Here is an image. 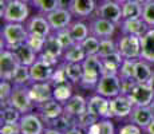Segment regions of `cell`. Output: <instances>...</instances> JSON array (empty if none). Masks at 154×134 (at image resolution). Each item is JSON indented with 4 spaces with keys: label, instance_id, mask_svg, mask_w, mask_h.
<instances>
[{
    "label": "cell",
    "instance_id": "19",
    "mask_svg": "<svg viewBox=\"0 0 154 134\" xmlns=\"http://www.w3.org/2000/svg\"><path fill=\"white\" fill-rule=\"evenodd\" d=\"M54 70H55L54 66H50V64L44 63L43 61L38 59L32 66H29L31 80L32 82H47V80L51 79Z\"/></svg>",
    "mask_w": 154,
    "mask_h": 134
},
{
    "label": "cell",
    "instance_id": "30",
    "mask_svg": "<svg viewBox=\"0 0 154 134\" xmlns=\"http://www.w3.org/2000/svg\"><path fill=\"white\" fill-rule=\"evenodd\" d=\"M122 5V20L123 19H134V17L142 16L143 4L138 0H130L127 3H123Z\"/></svg>",
    "mask_w": 154,
    "mask_h": 134
},
{
    "label": "cell",
    "instance_id": "41",
    "mask_svg": "<svg viewBox=\"0 0 154 134\" xmlns=\"http://www.w3.org/2000/svg\"><path fill=\"white\" fill-rule=\"evenodd\" d=\"M14 90V83L11 80H5L2 79L0 83V99H2V106H7L8 105V99H10L11 94Z\"/></svg>",
    "mask_w": 154,
    "mask_h": 134
},
{
    "label": "cell",
    "instance_id": "11",
    "mask_svg": "<svg viewBox=\"0 0 154 134\" xmlns=\"http://www.w3.org/2000/svg\"><path fill=\"white\" fill-rule=\"evenodd\" d=\"M134 105L131 99L125 94H119L117 97L110 99V115L111 118H118V120H125L129 118L131 114Z\"/></svg>",
    "mask_w": 154,
    "mask_h": 134
},
{
    "label": "cell",
    "instance_id": "13",
    "mask_svg": "<svg viewBox=\"0 0 154 134\" xmlns=\"http://www.w3.org/2000/svg\"><path fill=\"white\" fill-rule=\"evenodd\" d=\"M88 27H90V34L99 38V39H103V38H112L115 31H117V24H115V23H112L107 19H103V17H100V16L94 17L90 22Z\"/></svg>",
    "mask_w": 154,
    "mask_h": 134
},
{
    "label": "cell",
    "instance_id": "5",
    "mask_svg": "<svg viewBox=\"0 0 154 134\" xmlns=\"http://www.w3.org/2000/svg\"><path fill=\"white\" fill-rule=\"evenodd\" d=\"M29 16L28 3L20 0H10L2 17L5 23H26Z\"/></svg>",
    "mask_w": 154,
    "mask_h": 134
},
{
    "label": "cell",
    "instance_id": "31",
    "mask_svg": "<svg viewBox=\"0 0 154 134\" xmlns=\"http://www.w3.org/2000/svg\"><path fill=\"white\" fill-rule=\"evenodd\" d=\"M71 82H64V83H59V85L54 86V99H56L60 103H66L74 95V87Z\"/></svg>",
    "mask_w": 154,
    "mask_h": 134
},
{
    "label": "cell",
    "instance_id": "49",
    "mask_svg": "<svg viewBox=\"0 0 154 134\" xmlns=\"http://www.w3.org/2000/svg\"><path fill=\"white\" fill-rule=\"evenodd\" d=\"M64 134H86V132H85V129H82V127L74 126V127H71V129L67 130Z\"/></svg>",
    "mask_w": 154,
    "mask_h": 134
},
{
    "label": "cell",
    "instance_id": "15",
    "mask_svg": "<svg viewBox=\"0 0 154 134\" xmlns=\"http://www.w3.org/2000/svg\"><path fill=\"white\" fill-rule=\"evenodd\" d=\"M97 15L118 24L122 22V5L117 0H105L97 10Z\"/></svg>",
    "mask_w": 154,
    "mask_h": 134
},
{
    "label": "cell",
    "instance_id": "8",
    "mask_svg": "<svg viewBox=\"0 0 154 134\" xmlns=\"http://www.w3.org/2000/svg\"><path fill=\"white\" fill-rule=\"evenodd\" d=\"M19 66L20 62L12 50H2V54H0V78L5 80H12Z\"/></svg>",
    "mask_w": 154,
    "mask_h": 134
},
{
    "label": "cell",
    "instance_id": "37",
    "mask_svg": "<svg viewBox=\"0 0 154 134\" xmlns=\"http://www.w3.org/2000/svg\"><path fill=\"white\" fill-rule=\"evenodd\" d=\"M32 4L43 15H47L52 12V11H55L56 8H59L58 0H32Z\"/></svg>",
    "mask_w": 154,
    "mask_h": 134
},
{
    "label": "cell",
    "instance_id": "26",
    "mask_svg": "<svg viewBox=\"0 0 154 134\" xmlns=\"http://www.w3.org/2000/svg\"><path fill=\"white\" fill-rule=\"evenodd\" d=\"M154 70L152 67V63H149L145 59H137L135 62V71H134V79L137 82H149V79L152 78Z\"/></svg>",
    "mask_w": 154,
    "mask_h": 134
},
{
    "label": "cell",
    "instance_id": "45",
    "mask_svg": "<svg viewBox=\"0 0 154 134\" xmlns=\"http://www.w3.org/2000/svg\"><path fill=\"white\" fill-rule=\"evenodd\" d=\"M145 130L142 129L141 126H138L134 122H127V123H123L118 127L117 134H143Z\"/></svg>",
    "mask_w": 154,
    "mask_h": 134
},
{
    "label": "cell",
    "instance_id": "21",
    "mask_svg": "<svg viewBox=\"0 0 154 134\" xmlns=\"http://www.w3.org/2000/svg\"><path fill=\"white\" fill-rule=\"evenodd\" d=\"M130 121L137 123L142 129H146L149 123L154 120V113L152 111L150 106H134L131 114H130Z\"/></svg>",
    "mask_w": 154,
    "mask_h": 134
},
{
    "label": "cell",
    "instance_id": "12",
    "mask_svg": "<svg viewBox=\"0 0 154 134\" xmlns=\"http://www.w3.org/2000/svg\"><path fill=\"white\" fill-rule=\"evenodd\" d=\"M87 111H90L93 115H95L98 120H102V118H111L110 99L95 93L87 99Z\"/></svg>",
    "mask_w": 154,
    "mask_h": 134
},
{
    "label": "cell",
    "instance_id": "36",
    "mask_svg": "<svg viewBox=\"0 0 154 134\" xmlns=\"http://www.w3.org/2000/svg\"><path fill=\"white\" fill-rule=\"evenodd\" d=\"M118 51L117 40H114L112 38H103L99 40V50H98V56L105 58V56L114 54Z\"/></svg>",
    "mask_w": 154,
    "mask_h": 134
},
{
    "label": "cell",
    "instance_id": "38",
    "mask_svg": "<svg viewBox=\"0 0 154 134\" xmlns=\"http://www.w3.org/2000/svg\"><path fill=\"white\" fill-rule=\"evenodd\" d=\"M99 38L94 36V35H88L86 39L82 42V46H83L85 51L87 55H98V50H99Z\"/></svg>",
    "mask_w": 154,
    "mask_h": 134
},
{
    "label": "cell",
    "instance_id": "4",
    "mask_svg": "<svg viewBox=\"0 0 154 134\" xmlns=\"http://www.w3.org/2000/svg\"><path fill=\"white\" fill-rule=\"evenodd\" d=\"M118 52L125 59H140L141 58V36L122 34L117 40Z\"/></svg>",
    "mask_w": 154,
    "mask_h": 134
},
{
    "label": "cell",
    "instance_id": "43",
    "mask_svg": "<svg viewBox=\"0 0 154 134\" xmlns=\"http://www.w3.org/2000/svg\"><path fill=\"white\" fill-rule=\"evenodd\" d=\"M46 39L47 38H43L40 35H35V34H29L27 43L34 48V51L39 55L40 52L44 50V44H46Z\"/></svg>",
    "mask_w": 154,
    "mask_h": 134
},
{
    "label": "cell",
    "instance_id": "55",
    "mask_svg": "<svg viewBox=\"0 0 154 134\" xmlns=\"http://www.w3.org/2000/svg\"><path fill=\"white\" fill-rule=\"evenodd\" d=\"M138 2H141L142 4H145V3H146V2H149V0H138Z\"/></svg>",
    "mask_w": 154,
    "mask_h": 134
},
{
    "label": "cell",
    "instance_id": "44",
    "mask_svg": "<svg viewBox=\"0 0 154 134\" xmlns=\"http://www.w3.org/2000/svg\"><path fill=\"white\" fill-rule=\"evenodd\" d=\"M50 82L52 83V85H59V83H64V82H69V79H67V75H66V71H64V64L63 62H62L60 64H58V66L55 67L54 70V74H52L51 79H50Z\"/></svg>",
    "mask_w": 154,
    "mask_h": 134
},
{
    "label": "cell",
    "instance_id": "10",
    "mask_svg": "<svg viewBox=\"0 0 154 134\" xmlns=\"http://www.w3.org/2000/svg\"><path fill=\"white\" fill-rule=\"evenodd\" d=\"M28 91L35 105H42L54 98V85L47 82H31L28 85Z\"/></svg>",
    "mask_w": 154,
    "mask_h": 134
},
{
    "label": "cell",
    "instance_id": "16",
    "mask_svg": "<svg viewBox=\"0 0 154 134\" xmlns=\"http://www.w3.org/2000/svg\"><path fill=\"white\" fill-rule=\"evenodd\" d=\"M36 111L43 118V121H46L48 123V122L60 117L62 114H64V106L63 103L58 102L56 99L52 98V99L47 101L42 105H36Z\"/></svg>",
    "mask_w": 154,
    "mask_h": 134
},
{
    "label": "cell",
    "instance_id": "34",
    "mask_svg": "<svg viewBox=\"0 0 154 134\" xmlns=\"http://www.w3.org/2000/svg\"><path fill=\"white\" fill-rule=\"evenodd\" d=\"M22 113L14 106L7 105L2 106V114H0V120L2 123H19L20 118H22Z\"/></svg>",
    "mask_w": 154,
    "mask_h": 134
},
{
    "label": "cell",
    "instance_id": "3",
    "mask_svg": "<svg viewBox=\"0 0 154 134\" xmlns=\"http://www.w3.org/2000/svg\"><path fill=\"white\" fill-rule=\"evenodd\" d=\"M8 105L14 106L22 114L34 111L36 109V105L34 103L31 95H29L28 86H14L12 94L8 99Z\"/></svg>",
    "mask_w": 154,
    "mask_h": 134
},
{
    "label": "cell",
    "instance_id": "56",
    "mask_svg": "<svg viewBox=\"0 0 154 134\" xmlns=\"http://www.w3.org/2000/svg\"><path fill=\"white\" fill-rule=\"evenodd\" d=\"M20 2H24V3H29V2H32V0H20Z\"/></svg>",
    "mask_w": 154,
    "mask_h": 134
},
{
    "label": "cell",
    "instance_id": "17",
    "mask_svg": "<svg viewBox=\"0 0 154 134\" xmlns=\"http://www.w3.org/2000/svg\"><path fill=\"white\" fill-rule=\"evenodd\" d=\"M29 34H35V35H40L43 38H47L52 34V28L50 26L47 17H44L43 15H35V16L29 17L28 22L26 23Z\"/></svg>",
    "mask_w": 154,
    "mask_h": 134
},
{
    "label": "cell",
    "instance_id": "53",
    "mask_svg": "<svg viewBox=\"0 0 154 134\" xmlns=\"http://www.w3.org/2000/svg\"><path fill=\"white\" fill-rule=\"evenodd\" d=\"M149 85L152 86V87L154 89V73H153V75H152V78L149 79Z\"/></svg>",
    "mask_w": 154,
    "mask_h": 134
},
{
    "label": "cell",
    "instance_id": "50",
    "mask_svg": "<svg viewBox=\"0 0 154 134\" xmlns=\"http://www.w3.org/2000/svg\"><path fill=\"white\" fill-rule=\"evenodd\" d=\"M59 2V7L60 8H66V10H70L72 7L74 0H58Z\"/></svg>",
    "mask_w": 154,
    "mask_h": 134
},
{
    "label": "cell",
    "instance_id": "6",
    "mask_svg": "<svg viewBox=\"0 0 154 134\" xmlns=\"http://www.w3.org/2000/svg\"><path fill=\"white\" fill-rule=\"evenodd\" d=\"M94 90L109 99L117 97L121 94V76L118 74H103Z\"/></svg>",
    "mask_w": 154,
    "mask_h": 134
},
{
    "label": "cell",
    "instance_id": "57",
    "mask_svg": "<svg viewBox=\"0 0 154 134\" xmlns=\"http://www.w3.org/2000/svg\"><path fill=\"white\" fill-rule=\"evenodd\" d=\"M152 2H154V0H152Z\"/></svg>",
    "mask_w": 154,
    "mask_h": 134
},
{
    "label": "cell",
    "instance_id": "2",
    "mask_svg": "<svg viewBox=\"0 0 154 134\" xmlns=\"http://www.w3.org/2000/svg\"><path fill=\"white\" fill-rule=\"evenodd\" d=\"M29 32L23 23H4L2 28V40L5 48L14 50L20 44L27 43Z\"/></svg>",
    "mask_w": 154,
    "mask_h": 134
},
{
    "label": "cell",
    "instance_id": "1",
    "mask_svg": "<svg viewBox=\"0 0 154 134\" xmlns=\"http://www.w3.org/2000/svg\"><path fill=\"white\" fill-rule=\"evenodd\" d=\"M83 67V76H82L81 86L86 89H95L97 83L103 75V62L98 55H87L82 62Z\"/></svg>",
    "mask_w": 154,
    "mask_h": 134
},
{
    "label": "cell",
    "instance_id": "29",
    "mask_svg": "<svg viewBox=\"0 0 154 134\" xmlns=\"http://www.w3.org/2000/svg\"><path fill=\"white\" fill-rule=\"evenodd\" d=\"M64 64V71L69 82L72 85H81L82 76H83V67L82 63H74V62H63Z\"/></svg>",
    "mask_w": 154,
    "mask_h": 134
},
{
    "label": "cell",
    "instance_id": "27",
    "mask_svg": "<svg viewBox=\"0 0 154 134\" xmlns=\"http://www.w3.org/2000/svg\"><path fill=\"white\" fill-rule=\"evenodd\" d=\"M100 59L103 62V74H118L119 73V67L125 58L117 51Z\"/></svg>",
    "mask_w": 154,
    "mask_h": 134
},
{
    "label": "cell",
    "instance_id": "48",
    "mask_svg": "<svg viewBox=\"0 0 154 134\" xmlns=\"http://www.w3.org/2000/svg\"><path fill=\"white\" fill-rule=\"evenodd\" d=\"M135 80L134 78H121V94H125L127 95L130 93V90L133 89V86L135 85Z\"/></svg>",
    "mask_w": 154,
    "mask_h": 134
},
{
    "label": "cell",
    "instance_id": "42",
    "mask_svg": "<svg viewBox=\"0 0 154 134\" xmlns=\"http://www.w3.org/2000/svg\"><path fill=\"white\" fill-rule=\"evenodd\" d=\"M141 17L147 24V27H154V2L149 0V2L145 3Z\"/></svg>",
    "mask_w": 154,
    "mask_h": 134
},
{
    "label": "cell",
    "instance_id": "7",
    "mask_svg": "<svg viewBox=\"0 0 154 134\" xmlns=\"http://www.w3.org/2000/svg\"><path fill=\"white\" fill-rule=\"evenodd\" d=\"M127 97L131 99L134 106H150L154 101V89L149 82H135Z\"/></svg>",
    "mask_w": 154,
    "mask_h": 134
},
{
    "label": "cell",
    "instance_id": "39",
    "mask_svg": "<svg viewBox=\"0 0 154 134\" xmlns=\"http://www.w3.org/2000/svg\"><path fill=\"white\" fill-rule=\"evenodd\" d=\"M135 62H137V59H123L122 64L119 67L118 75L121 78H134Z\"/></svg>",
    "mask_w": 154,
    "mask_h": 134
},
{
    "label": "cell",
    "instance_id": "32",
    "mask_svg": "<svg viewBox=\"0 0 154 134\" xmlns=\"http://www.w3.org/2000/svg\"><path fill=\"white\" fill-rule=\"evenodd\" d=\"M71 35H72L74 40L76 43H82L86 38L90 35V27L86 24L82 20H76V22H72L69 27Z\"/></svg>",
    "mask_w": 154,
    "mask_h": 134
},
{
    "label": "cell",
    "instance_id": "40",
    "mask_svg": "<svg viewBox=\"0 0 154 134\" xmlns=\"http://www.w3.org/2000/svg\"><path fill=\"white\" fill-rule=\"evenodd\" d=\"M54 34L56 35L58 40L60 42V44H62V47H63V50L70 48L71 46H74V44L76 43V42L74 40V38H72V35H71V32H70L69 28L59 30V31H55Z\"/></svg>",
    "mask_w": 154,
    "mask_h": 134
},
{
    "label": "cell",
    "instance_id": "46",
    "mask_svg": "<svg viewBox=\"0 0 154 134\" xmlns=\"http://www.w3.org/2000/svg\"><path fill=\"white\" fill-rule=\"evenodd\" d=\"M97 121H98V118H97L95 115H93L90 111H86L76 118V126H79V127H82V129L86 130L87 127H90L91 125Z\"/></svg>",
    "mask_w": 154,
    "mask_h": 134
},
{
    "label": "cell",
    "instance_id": "14",
    "mask_svg": "<svg viewBox=\"0 0 154 134\" xmlns=\"http://www.w3.org/2000/svg\"><path fill=\"white\" fill-rule=\"evenodd\" d=\"M72 16L74 15L70 10L60 8V7L46 15L47 20H48L50 26H51V28H52V32L63 30V28H69L70 24L72 23Z\"/></svg>",
    "mask_w": 154,
    "mask_h": 134
},
{
    "label": "cell",
    "instance_id": "28",
    "mask_svg": "<svg viewBox=\"0 0 154 134\" xmlns=\"http://www.w3.org/2000/svg\"><path fill=\"white\" fill-rule=\"evenodd\" d=\"M87 54H86L83 46L81 43H75L74 46H71L70 48L64 50L62 59L63 62H74V63H82L86 59Z\"/></svg>",
    "mask_w": 154,
    "mask_h": 134
},
{
    "label": "cell",
    "instance_id": "35",
    "mask_svg": "<svg viewBox=\"0 0 154 134\" xmlns=\"http://www.w3.org/2000/svg\"><path fill=\"white\" fill-rule=\"evenodd\" d=\"M11 82L14 83V86H28L29 83L32 82L31 74H29V67L20 64Z\"/></svg>",
    "mask_w": 154,
    "mask_h": 134
},
{
    "label": "cell",
    "instance_id": "22",
    "mask_svg": "<svg viewBox=\"0 0 154 134\" xmlns=\"http://www.w3.org/2000/svg\"><path fill=\"white\" fill-rule=\"evenodd\" d=\"M141 59L154 64V27H150L141 36Z\"/></svg>",
    "mask_w": 154,
    "mask_h": 134
},
{
    "label": "cell",
    "instance_id": "51",
    "mask_svg": "<svg viewBox=\"0 0 154 134\" xmlns=\"http://www.w3.org/2000/svg\"><path fill=\"white\" fill-rule=\"evenodd\" d=\"M43 134H64V133L59 132V130L55 129V127L48 126V127H46V129H44V133H43Z\"/></svg>",
    "mask_w": 154,
    "mask_h": 134
},
{
    "label": "cell",
    "instance_id": "54",
    "mask_svg": "<svg viewBox=\"0 0 154 134\" xmlns=\"http://www.w3.org/2000/svg\"><path fill=\"white\" fill-rule=\"evenodd\" d=\"M119 4H123V3H127V2H130V0H117Z\"/></svg>",
    "mask_w": 154,
    "mask_h": 134
},
{
    "label": "cell",
    "instance_id": "25",
    "mask_svg": "<svg viewBox=\"0 0 154 134\" xmlns=\"http://www.w3.org/2000/svg\"><path fill=\"white\" fill-rule=\"evenodd\" d=\"M85 132L86 134H117V129L111 118H102L94 122Z\"/></svg>",
    "mask_w": 154,
    "mask_h": 134
},
{
    "label": "cell",
    "instance_id": "47",
    "mask_svg": "<svg viewBox=\"0 0 154 134\" xmlns=\"http://www.w3.org/2000/svg\"><path fill=\"white\" fill-rule=\"evenodd\" d=\"M0 134H20L19 123H2Z\"/></svg>",
    "mask_w": 154,
    "mask_h": 134
},
{
    "label": "cell",
    "instance_id": "9",
    "mask_svg": "<svg viewBox=\"0 0 154 134\" xmlns=\"http://www.w3.org/2000/svg\"><path fill=\"white\" fill-rule=\"evenodd\" d=\"M20 134H43L44 133V121L38 113L29 111L22 115L19 121Z\"/></svg>",
    "mask_w": 154,
    "mask_h": 134
},
{
    "label": "cell",
    "instance_id": "18",
    "mask_svg": "<svg viewBox=\"0 0 154 134\" xmlns=\"http://www.w3.org/2000/svg\"><path fill=\"white\" fill-rule=\"evenodd\" d=\"M63 106L64 114L70 115L72 118H78L79 115L87 111V99L81 94H74Z\"/></svg>",
    "mask_w": 154,
    "mask_h": 134
},
{
    "label": "cell",
    "instance_id": "33",
    "mask_svg": "<svg viewBox=\"0 0 154 134\" xmlns=\"http://www.w3.org/2000/svg\"><path fill=\"white\" fill-rule=\"evenodd\" d=\"M43 51L47 52V54H50V55H52V56H55V58L62 59V55H63L64 50H63V47H62L60 42L58 40V38H56V35L54 34V32H52L50 36H47L46 44H44V50H43ZM43 51H42V52H43Z\"/></svg>",
    "mask_w": 154,
    "mask_h": 134
},
{
    "label": "cell",
    "instance_id": "24",
    "mask_svg": "<svg viewBox=\"0 0 154 134\" xmlns=\"http://www.w3.org/2000/svg\"><path fill=\"white\" fill-rule=\"evenodd\" d=\"M12 51L15 52V55L17 56L20 64H23V66H28V67L32 66V64L38 61V58H39V55L34 51V48H32L28 43L20 44L19 47L14 48Z\"/></svg>",
    "mask_w": 154,
    "mask_h": 134
},
{
    "label": "cell",
    "instance_id": "52",
    "mask_svg": "<svg viewBox=\"0 0 154 134\" xmlns=\"http://www.w3.org/2000/svg\"><path fill=\"white\" fill-rule=\"evenodd\" d=\"M145 133L146 134H154V120L149 123V126L145 129Z\"/></svg>",
    "mask_w": 154,
    "mask_h": 134
},
{
    "label": "cell",
    "instance_id": "23",
    "mask_svg": "<svg viewBox=\"0 0 154 134\" xmlns=\"http://www.w3.org/2000/svg\"><path fill=\"white\" fill-rule=\"evenodd\" d=\"M70 11L76 17H88L97 11V2L95 0H74Z\"/></svg>",
    "mask_w": 154,
    "mask_h": 134
},
{
    "label": "cell",
    "instance_id": "20",
    "mask_svg": "<svg viewBox=\"0 0 154 134\" xmlns=\"http://www.w3.org/2000/svg\"><path fill=\"white\" fill-rule=\"evenodd\" d=\"M150 27L143 22L142 17H134V19H123L121 22V32L129 35H137L142 36Z\"/></svg>",
    "mask_w": 154,
    "mask_h": 134
}]
</instances>
